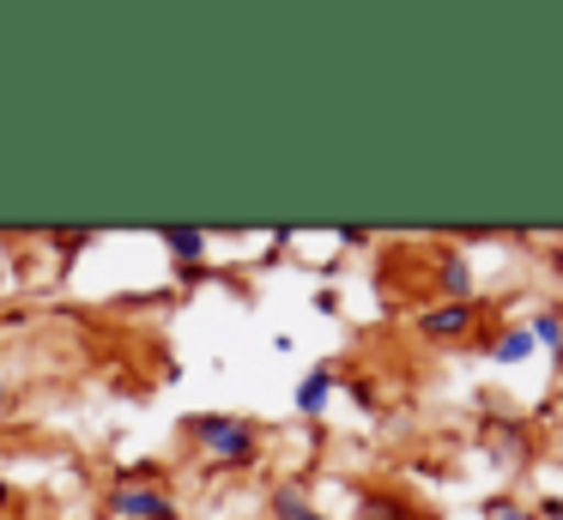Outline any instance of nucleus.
Returning a JSON list of instances; mask_svg holds the SVG:
<instances>
[{
  "label": "nucleus",
  "instance_id": "obj_16",
  "mask_svg": "<svg viewBox=\"0 0 563 520\" xmlns=\"http://www.w3.org/2000/svg\"><path fill=\"white\" fill-rule=\"evenodd\" d=\"M533 515H539V520H563V496H539Z\"/></svg>",
  "mask_w": 563,
  "mask_h": 520
},
{
  "label": "nucleus",
  "instance_id": "obj_1",
  "mask_svg": "<svg viewBox=\"0 0 563 520\" xmlns=\"http://www.w3.org/2000/svg\"><path fill=\"white\" fill-rule=\"evenodd\" d=\"M183 442L195 447L207 466H219V472H249V466H261V454H267L261 423L243 418V411H188V418H183Z\"/></svg>",
  "mask_w": 563,
  "mask_h": 520
},
{
  "label": "nucleus",
  "instance_id": "obj_12",
  "mask_svg": "<svg viewBox=\"0 0 563 520\" xmlns=\"http://www.w3.org/2000/svg\"><path fill=\"white\" fill-rule=\"evenodd\" d=\"M485 520H539V515H533L527 502H515V496H490V502H485Z\"/></svg>",
  "mask_w": 563,
  "mask_h": 520
},
{
  "label": "nucleus",
  "instance_id": "obj_15",
  "mask_svg": "<svg viewBox=\"0 0 563 520\" xmlns=\"http://www.w3.org/2000/svg\"><path fill=\"white\" fill-rule=\"evenodd\" d=\"M13 502H19V484H13V478H7V472H0V520L13 515Z\"/></svg>",
  "mask_w": 563,
  "mask_h": 520
},
{
  "label": "nucleus",
  "instance_id": "obj_8",
  "mask_svg": "<svg viewBox=\"0 0 563 520\" xmlns=\"http://www.w3.org/2000/svg\"><path fill=\"white\" fill-rule=\"evenodd\" d=\"M352 520H418V508L394 490H357L352 502Z\"/></svg>",
  "mask_w": 563,
  "mask_h": 520
},
{
  "label": "nucleus",
  "instance_id": "obj_14",
  "mask_svg": "<svg viewBox=\"0 0 563 520\" xmlns=\"http://www.w3.org/2000/svg\"><path fill=\"white\" fill-rule=\"evenodd\" d=\"M13 411H19V387L7 381V375H0V423L13 418Z\"/></svg>",
  "mask_w": 563,
  "mask_h": 520
},
{
  "label": "nucleus",
  "instance_id": "obj_2",
  "mask_svg": "<svg viewBox=\"0 0 563 520\" xmlns=\"http://www.w3.org/2000/svg\"><path fill=\"white\" fill-rule=\"evenodd\" d=\"M103 515L110 520H183L170 484H103Z\"/></svg>",
  "mask_w": 563,
  "mask_h": 520
},
{
  "label": "nucleus",
  "instance_id": "obj_3",
  "mask_svg": "<svg viewBox=\"0 0 563 520\" xmlns=\"http://www.w3.org/2000/svg\"><path fill=\"white\" fill-rule=\"evenodd\" d=\"M478 321H485V309L473 302H424V309H412V333L424 339V345H461V339H478Z\"/></svg>",
  "mask_w": 563,
  "mask_h": 520
},
{
  "label": "nucleus",
  "instance_id": "obj_6",
  "mask_svg": "<svg viewBox=\"0 0 563 520\" xmlns=\"http://www.w3.org/2000/svg\"><path fill=\"white\" fill-rule=\"evenodd\" d=\"M333 394H340V369H333V363H316V369H303V381L291 387V411L297 418H321V411L333 406Z\"/></svg>",
  "mask_w": 563,
  "mask_h": 520
},
{
  "label": "nucleus",
  "instance_id": "obj_5",
  "mask_svg": "<svg viewBox=\"0 0 563 520\" xmlns=\"http://www.w3.org/2000/svg\"><path fill=\"white\" fill-rule=\"evenodd\" d=\"M473 261H466V248H437V290H430V302H473Z\"/></svg>",
  "mask_w": 563,
  "mask_h": 520
},
{
  "label": "nucleus",
  "instance_id": "obj_10",
  "mask_svg": "<svg viewBox=\"0 0 563 520\" xmlns=\"http://www.w3.org/2000/svg\"><path fill=\"white\" fill-rule=\"evenodd\" d=\"M521 327L533 333V345H539V351H545V357L563 369V314H558V309H539L533 321H521Z\"/></svg>",
  "mask_w": 563,
  "mask_h": 520
},
{
  "label": "nucleus",
  "instance_id": "obj_11",
  "mask_svg": "<svg viewBox=\"0 0 563 520\" xmlns=\"http://www.w3.org/2000/svg\"><path fill=\"white\" fill-rule=\"evenodd\" d=\"M115 484H164V466L158 460H128V466L115 472Z\"/></svg>",
  "mask_w": 563,
  "mask_h": 520
},
{
  "label": "nucleus",
  "instance_id": "obj_9",
  "mask_svg": "<svg viewBox=\"0 0 563 520\" xmlns=\"http://www.w3.org/2000/svg\"><path fill=\"white\" fill-rule=\"evenodd\" d=\"M478 351H485L490 363H527L539 345H533V333H527V327H503V333L490 339V345H478Z\"/></svg>",
  "mask_w": 563,
  "mask_h": 520
},
{
  "label": "nucleus",
  "instance_id": "obj_7",
  "mask_svg": "<svg viewBox=\"0 0 563 520\" xmlns=\"http://www.w3.org/2000/svg\"><path fill=\"white\" fill-rule=\"evenodd\" d=\"M267 515H273V520H328V515H321L316 496H309L303 484H291V478L273 484V490H267Z\"/></svg>",
  "mask_w": 563,
  "mask_h": 520
},
{
  "label": "nucleus",
  "instance_id": "obj_4",
  "mask_svg": "<svg viewBox=\"0 0 563 520\" xmlns=\"http://www.w3.org/2000/svg\"><path fill=\"white\" fill-rule=\"evenodd\" d=\"M152 242H158V248L183 266V273H207V254H212L207 230H195V224H158V230H152Z\"/></svg>",
  "mask_w": 563,
  "mask_h": 520
},
{
  "label": "nucleus",
  "instance_id": "obj_13",
  "mask_svg": "<svg viewBox=\"0 0 563 520\" xmlns=\"http://www.w3.org/2000/svg\"><path fill=\"white\" fill-rule=\"evenodd\" d=\"M49 242H55L62 254H79L86 242H98V236H91V230H49Z\"/></svg>",
  "mask_w": 563,
  "mask_h": 520
}]
</instances>
